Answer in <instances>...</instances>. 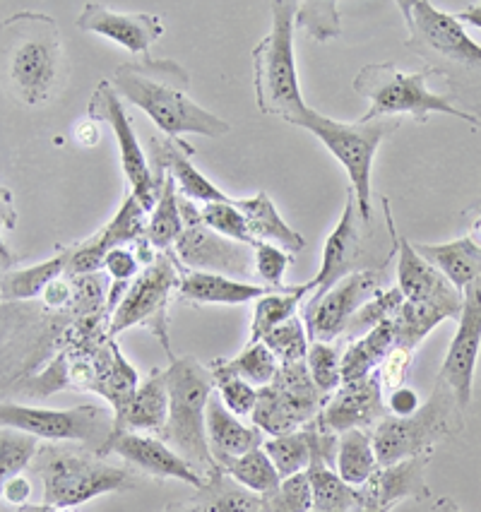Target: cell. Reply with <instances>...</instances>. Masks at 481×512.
<instances>
[{"instance_id": "54", "label": "cell", "mask_w": 481, "mask_h": 512, "mask_svg": "<svg viewBox=\"0 0 481 512\" xmlns=\"http://www.w3.org/2000/svg\"><path fill=\"white\" fill-rule=\"evenodd\" d=\"M75 138H77V142H80L82 147H94V145H97V142H99V125H97V121H92V118H89V121H82L75 128Z\"/></svg>"}, {"instance_id": "29", "label": "cell", "mask_w": 481, "mask_h": 512, "mask_svg": "<svg viewBox=\"0 0 481 512\" xmlns=\"http://www.w3.org/2000/svg\"><path fill=\"white\" fill-rule=\"evenodd\" d=\"M234 205L246 217L248 229H251L258 243H272V246L284 248L292 255L306 248V238L279 217L275 202L267 193H258L253 198H239L234 200Z\"/></svg>"}, {"instance_id": "42", "label": "cell", "mask_w": 481, "mask_h": 512, "mask_svg": "<svg viewBox=\"0 0 481 512\" xmlns=\"http://www.w3.org/2000/svg\"><path fill=\"white\" fill-rule=\"evenodd\" d=\"M39 438L20 428L3 426L0 431V474L3 481L20 476L39 457Z\"/></svg>"}, {"instance_id": "15", "label": "cell", "mask_w": 481, "mask_h": 512, "mask_svg": "<svg viewBox=\"0 0 481 512\" xmlns=\"http://www.w3.org/2000/svg\"><path fill=\"white\" fill-rule=\"evenodd\" d=\"M87 113L92 121L106 123L114 130L118 152H121L123 174H126L130 181V193H133L135 198L140 200V205L152 214L159 200V190L157 183H154L152 166L147 162L145 150L140 147L138 138H135V130L133 123H130V116L126 113V106H123V101L118 97L116 87L111 85V82H99L87 104Z\"/></svg>"}, {"instance_id": "9", "label": "cell", "mask_w": 481, "mask_h": 512, "mask_svg": "<svg viewBox=\"0 0 481 512\" xmlns=\"http://www.w3.org/2000/svg\"><path fill=\"white\" fill-rule=\"evenodd\" d=\"M37 469L44 481V503L61 510L77 508L104 493L128 491L138 486L133 469L104 462V457L89 450L61 448L56 443L41 448Z\"/></svg>"}, {"instance_id": "56", "label": "cell", "mask_w": 481, "mask_h": 512, "mask_svg": "<svg viewBox=\"0 0 481 512\" xmlns=\"http://www.w3.org/2000/svg\"><path fill=\"white\" fill-rule=\"evenodd\" d=\"M431 512H462V510H460V505H457L453 498L443 496V498H438L436 503H433V510Z\"/></svg>"}, {"instance_id": "18", "label": "cell", "mask_w": 481, "mask_h": 512, "mask_svg": "<svg viewBox=\"0 0 481 512\" xmlns=\"http://www.w3.org/2000/svg\"><path fill=\"white\" fill-rule=\"evenodd\" d=\"M147 222H150V212L140 205V200L133 193L126 195V200L118 207L109 224L102 226L94 236L85 238V241L68 246V277L94 275V272L104 270V258L109 255V250L133 246L140 238H145Z\"/></svg>"}, {"instance_id": "50", "label": "cell", "mask_w": 481, "mask_h": 512, "mask_svg": "<svg viewBox=\"0 0 481 512\" xmlns=\"http://www.w3.org/2000/svg\"><path fill=\"white\" fill-rule=\"evenodd\" d=\"M412 356H414L412 349L395 344L393 351H390V354L385 356V361L380 363L378 375H380V383H383L385 397H388L393 390L405 385L409 366H412Z\"/></svg>"}, {"instance_id": "52", "label": "cell", "mask_w": 481, "mask_h": 512, "mask_svg": "<svg viewBox=\"0 0 481 512\" xmlns=\"http://www.w3.org/2000/svg\"><path fill=\"white\" fill-rule=\"evenodd\" d=\"M29 496H32V481L25 474L3 481V500L13 505V508H25Z\"/></svg>"}, {"instance_id": "59", "label": "cell", "mask_w": 481, "mask_h": 512, "mask_svg": "<svg viewBox=\"0 0 481 512\" xmlns=\"http://www.w3.org/2000/svg\"><path fill=\"white\" fill-rule=\"evenodd\" d=\"M56 512H77V510H75V508H68V510H61V508H58Z\"/></svg>"}, {"instance_id": "38", "label": "cell", "mask_w": 481, "mask_h": 512, "mask_svg": "<svg viewBox=\"0 0 481 512\" xmlns=\"http://www.w3.org/2000/svg\"><path fill=\"white\" fill-rule=\"evenodd\" d=\"M210 363L219 368V371L239 375V378L255 385L258 390L272 385V380L277 378L279 366H282V363L277 361V356L267 349L265 342L246 344V349H243L239 356H234V359H215Z\"/></svg>"}, {"instance_id": "32", "label": "cell", "mask_w": 481, "mask_h": 512, "mask_svg": "<svg viewBox=\"0 0 481 512\" xmlns=\"http://www.w3.org/2000/svg\"><path fill=\"white\" fill-rule=\"evenodd\" d=\"M154 183H157L159 200L150 214V222H147L145 238L159 253H171L183 229H186V219H183L181 212V195H178L174 178L169 174L154 176Z\"/></svg>"}, {"instance_id": "14", "label": "cell", "mask_w": 481, "mask_h": 512, "mask_svg": "<svg viewBox=\"0 0 481 512\" xmlns=\"http://www.w3.org/2000/svg\"><path fill=\"white\" fill-rule=\"evenodd\" d=\"M181 212L186 219V229L171 253L186 270L193 272H215L243 282H251L255 275V248L246 243L231 241L219 236L210 226H205L200 217V205L186 200L181 195Z\"/></svg>"}, {"instance_id": "5", "label": "cell", "mask_w": 481, "mask_h": 512, "mask_svg": "<svg viewBox=\"0 0 481 512\" xmlns=\"http://www.w3.org/2000/svg\"><path fill=\"white\" fill-rule=\"evenodd\" d=\"M164 371L169 419L157 436L205 479L219 467L207 443V404L215 395L217 380L210 366H203L195 356H178Z\"/></svg>"}, {"instance_id": "23", "label": "cell", "mask_w": 481, "mask_h": 512, "mask_svg": "<svg viewBox=\"0 0 481 512\" xmlns=\"http://www.w3.org/2000/svg\"><path fill=\"white\" fill-rule=\"evenodd\" d=\"M152 147V174H169L174 178L178 195L195 202V205L205 207L212 202H224L231 200L229 195H224L210 178H205L195 169L190 157H193V145H188L186 140H174V138H154L150 140Z\"/></svg>"}, {"instance_id": "21", "label": "cell", "mask_w": 481, "mask_h": 512, "mask_svg": "<svg viewBox=\"0 0 481 512\" xmlns=\"http://www.w3.org/2000/svg\"><path fill=\"white\" fill-rule=\"evenodd\" d=\"M82 32L116 41L133 56H150L154 41L164 34V20L154 13H118L104 3H87L77 17Z\"/></svg>"}, {"instance_id": "20", "label": "cell", "mask_w": 481, "mask_h": 512, "mask_svg": "<svg viewBox=\"0 0 481 512\" xmlns=\"http://www.w3.org/2000/svg\"><path fill=\"white\" fill-rule=\"evenodd\" d=\"M111 452L152 479H178L193 486L195 491L205 484L203 476L154 433H114L104 455H111Z\"/></svg>"}, {"instance_id": "31", "label": "cell", "mask_w": 481, "mask_h": 512, "mask_svg": "<svg viewBox=\"0 0 481 512\" xmlns=\"http://www.w3.org/2000/svg\"><path fill=\"white\" fill-rule=\"evenodd\" d=\"M70 250L58 248V253L44 263L25 267V270H5L3 282H0V296L5 303H20L44 296V291L58 279L68 277Z\"/></svg>"}, {"instance_id": "11", "label": "cell", "mask_w": 481, "mask_h": 512, "mask_svg": "<svg viewBox=\"0 0 481 512\" xmlns=\"http://www.w3.org/2000/svg\"><path fill=\"white\" fill-rule=\"evenodd\" d=\"M0 424L32 433L49 443H77L104 457L106 445L116 433L114 409L97 404H80L73 409H44L27 404H0Z\"/></svg>"}, {"instance_id": "8", "label": "cell", "mask_w": 481, "mask_h": 512, "mask_svg": "<svg viewBox=\"0 0 481 512\" xmlns=\"http://www.w3.org/2000/svg\"><path fill=\"white\" fill-rule=\"evenodd\" d=\"M431 77V70L421 68L419 73H402L393 63H368L354 77L356 94L371 101L364 121H376V118H405L412 116L417 123H426L433 113H445L455 116L460 121L479 128L481 121L472 113H465L443 94L431 92L426 87V80Z\"/></svg>"}, {"instance_id": "16", "label": "cell", "mask_w": 481, "mask_h": 512, "mask_svg": "<svg viewBox=\"0 0 481 512\" xmlns=\"http://www.w3.org/2000/svg\"><path fill=\"white\" fill-rule=\"evenodd\" d=\"M385 289V270L356 272L335 284L318 303L304 308V323L311 342H330L344 337L349 323L368 299Z\"/></svg>"}, {"instance_id": "3", "label": "cell", "mask_w": 481, "mask_h": 512, "mask_svg": "<svg viewBox=\"0 0 481 512\" xmlns=\"http://www.w3.org/2000/svg\"><path fill=\"white\" fill-rule=\"evenodd\" d=\"M3 75L25 106H44L56 97L65 77V53L51 15L22 10L3 22Z\"/></svg>"}, {"instance_id": "13", "label": "cell", "mask_w": 481, "mask_h": 512, "mask_svg": "<svg viewBox=\"0 0 481 512\" xmlns=\"http://www.w3.org/2000/svg\"><path fill=\"white\" fill-rule=\"evenodd\" d=\"M328 397L313 383L306 361L282 363L272 385L258 390L253 426L272 438L294 433L318 419Z\"/></svg>"}, {"instance_id": "25", "label": "cell", "mask_w": 481, "mask_h": 512, "mask_svg": "<svg viewBox=\"0 0 481 512\" xmlns=\"http://www.w3.org/2000/svg\"><path fill=\"white\" fill-rule=\"evenodd\" d=\"M207 443H210L215 462L222 467L229 460L260 448L265 443V433L243 424L239 416L227 409L219 392H215L207 404Z\"/></svg>"}, {"instance_id": "34", "label": "cell", "mask_w": 481, "mask_h": 512, "mask_svg": "<svg viewBox=\"0 0 481 512\" xmlns=\"http://www.w3.org/2000/svg\"><path fill=\"white\" fill-rule=\"evenodd\" d=\"M193 498L210 512H267L263 496L231 479L222 467L205 476V484Z\"/></svg>"}, {"instance_id": "1", "label": "cell", "mask_w": 481, "mask_h": 512, "mask_svg": "<svg viewBox=\"0 0 481 512\" xmlns=\"http://www.w3.org/2000/svg\"><path fill=\"white\" fill-rule=\"evenodd\" d=\"M397 8L407 22V49L426 63L431 77H441L457 109L481 121V46L455 15L426 0H402Z\"/></svg>"}, {"instance_id": "53", "label": "cell", "mask_w": 481, "mask_h": 512, "mask_svg": "<svg viewBox=\"0 0 481 512\" xmlns=\"http://www.w3.org/2000/svg\"><path fill=\"white\" fill-rule=\"evenodd\" d=\"M465 238L481 250V205L465 212Z\"/></svg>"}, {"instance_id": "51", "label": "cell", "mask_w": 481, "mask_h": 512, "mask_svg": "<svg viewBox=\"0 0 481 512\" xmlns=\"http://www.w3.org/2000/svg\"><path fill=\"white\" fill-rule=\"evenodd\" d=\"M385 402H388V409L393 416H409L421 407L417 390L405 388V385L390 392V395L385 397Z\"/></svg>"}, {"instance_id": "7", "label": "cell", "mask_w": 481, "mask_h": 512, "mask_svg": "<svg viewBox=\"0 0 481 512\" xmlns=\"http://www.w3.org/2000/svg\"><path fill=\"white\" fill-rule=\"evenodd\" d=\"M465 428V409L455 392L441 378L433 385L431 397L414 414L385 416L373 428V445L380 467L409 460V457L431 455L443 440L460 436Z\"/></svg>"}, {"instance_id": "47", "label": "cell", "mask_w": 481, "mask_h": 512, "mask_svg": "<svg viewBox=\"0 0 481 512\" xmlns=\"http://www.w3.org/2000/svg\"><path fill=\"white\" fill-rule=\"evenodd\" d=\"M306 366L323 395H332L342 385V356L330 342H311Z\"/></svg>"}, {"instance_id": "19", "label": "cell", "mask_w": 481, "mask_h": 512, "mask_svg": "<svg viewBox=\"0 0 481 512\" xmlns=\"http://www.w3.org/2000/svg\"><path fill=\"white\" fill-rule=\"evenodd\" d=\"M385 416H390V409L388 402H385L383 383H380V375L373 373L366 380L342 383L340 388L332 392L323 412H320V424L340 436V433L352 431V428L373 431Z\"/></svg>"}, {"instance_id": "12", "label": "cell", "mask_w": 481, "mask_h": 512, "mask_svg": "<svg viewBox=\"0 0 481 512\" xmlns=\"http://www.w3.org/2000/svg\"><path fill=\"white\" fill-rule=\"evenodd\" d=\"M178 282H181V265H178L176 255L159 253L140 272V277L130 284L123 301L118 303L114 315H111L109 335L116 339V335L130 330V327H145L162 344L166 356H169V363L176 361L178 356L171 349L169 339V306L171 296L178 289Z\"/></svg>"}, {"instance_id": "48", "label": "cell", "mask_w": 481, "mask_h": 512, "mask_svg": "<svg viewBox=\"0 0 481 512\" xmlns=\"http://www.w3.org/2000/svg\"><path fill=\"white\" fill-rule=\"evenodd\" d=\"M207 366H210L212 375H215L217 392L222 397V402L227 404V409H231L236 416H253L255 404H258V388L246 383L239 375L219 371L212 363H207Z\"/></svg>"}, {"instance_id": "41", "label": "cell", "mask_w": 481, "mask_h": 512, "mask_svg": "<svg viewBox=\"0 0 481 512\" xmlns=\"http://www.w3.org/2000/svg\"><path fill=\"white\" fill-rule=\"evenodd\" d=\"M140 388V373L135 371V366L130 363L123 351L118 349L114 339V361H111L109 371L104 375V383L99 395L109 402V409H114V414H123V409L128 407V402L133 400L135 392Z\"/></svg>"}, {"instance_id": "10", "label": "cell", "mask_w": 481, "mask_h": 512, "mask_svg": "<svg viewBox=\"0 0 481 512\" xmlns=\"http://www.w3.org/2000/svg\"><path fill=\"white\" fill-rule=\"evenodd\" d=\"M301 128L313 133L323 142L325 150L344 166L349 176V186L356 193V205H359L361 217L366 222H373V202H371V174L373 159L380 142L402 128V118H376V121H359L344 123L335 118L323 116V113L311 111Z\"/></svg>"}, {"instance_id": "43", "label": "cell", "mask_w": 481, "mask_h": 512, "mask_svg": "<svg viewBox=\"0 0 481 512\" xmlns=\"http://www.w3.org/2000/svg\"><path fill=\"white\" fill-rule=\"evenodd\" d=\"M200 217H203L205 226H210L212 231H217L219 236H227L231 241L246 243V246H258L251 229H248L246 217L239 212V207L234 205V198L224 202H212V205L200 207Z\"/></svg>"}, {"instance_id": "22", "label": "cell", "mask_w": 481, "mask_h": 512, "mask_svg": "<svg viewBox=\"0 0 481 512\" xmlns=\"http://www.w3.org/2000/svg\"><path fill=\"white\" fill-rule=\"evenodd\" d=\"M431 455L409 457V460L378 467V472L356 486L359 491V510H385L390 512L402 500H429L431 488L426 484V467Z\"/></svg>"}, {"instance_id": "60", "label": "cell", "mask_w": 481, "mask_h": 512, "mask_svg": "<svg viewBox=\"0 0 481 512\" xmlns=\"http://www.w3.org/2000/svg\"><path fill=\"white\" fill-rule=\"evenodd\" d=\"M313 512H320V510H313Z\"/></svg>"}, {"instance_id": "6", "label": "cell", "mask_w": 481, "mask_h": 512, "mask_svg": "<svg viewBox=\"0 0 481 512\" xmlns=\"http://www.w3.org/2000/svg\"><path fill=\"white\" fill-rule=\"evenodd\" d=\"M383 200V212L388 217V231L378 234L373 222H366L361 217L359 205H356L354 188H347V200H344V212L337 222L332 234L328 236L323 246V260H320V270L313 279H308L311 296H308L306 306H313L323 299L328 291L340 284L342 279L356 272L366 270H385V265L395 258V255L380 253V246L385 248H400V236L395 231L393 210H390L388 198Z\"/></svg>"}, {"instance_id": "17", "label": "cell", "mask_w": 481, "mask_h": 512, "mask_svg": "<svg viewBox=\"0 0 481 512\" xmlns=\"http://www.w3.org/2000/svg\"><path fill=\"white\" fill-rule=\"evenodd\" d=\"M481 351V277L465 289V303L457 318V332L450 342L448 354L438 371V378L448 383L460 400V407L469 409L472 404L474 373H477V361Z\"/></svg>"}, {"instance_id": "26", "label": "cell", "mask_w": 481, "mask_h": 512, "mask_svg": "<svg viewBox=\"0 0 481 512\" xmlns=\"http://www.w3.org/2000/svg\"><path fill=\"white\" fill-rule=\"evenodd\" d=\"M169 419V388H166V371L152 368L150 375L140 383L138 392L123 414L116 416V433H154L162 431Z\"/></svg>"}, {"instance_id": "49", "label": "cell", "mask_w": 481, "mask_h": 512, "mask_svg": "<svg viewBox=\"0 0 481 512\" xmlns=\"http://www.w3.org/2000/svg\"><path fill=\"white\" fill-rule=\"evenodd\" d=\"M289 265H292V253H287L284 248L272 246V243H258L255 246V277L270 291L289 289L284 284Z\"/></svg>"}, {"instance_id": "36", "label": "cell", "mask_w": 481, "mask_h": 512, "mask_svg": "<svg viewBox=\"0 0 481 512\" xmlns=\"http://www.w3.org/2000/svg\"><path fill=\"white\" fill-rule=\"evenodd\" d=\"M308 296H311V287H308L306 282L301 284V287L299 284H296V287H289L287 291H270V294H265L263 299L255 301L251 339H248V344L263 342L275 327L296 318L299 303L308 301Z\"/></svg>"}, {"instance_id": "35", "label": "cell", "mask_w": 481, "mask_h": 512, "mask_svg": "<svg viewBox=\"0 0 481 512\" xmlns=\"http://www.w3.org/2000/svg\"><path fill=\"white\" fill-rule=\"evenodd\" d=\"M337 474L347 484L361 486L378 472V455L373 445V433L368 428H352L337 438Z\"/></svg>"}, {"instance_id": "39", "label": "cell", "mask_w": 481, "mask_h": 512, "mask_svg": "<svg viewBox=\"0 0 481 512\" xmlns=\"http://www.w3.org/2000/svg\"><path fill=\"white\" fill-rule=\"evenodd\" d=\"M222 469L231 476V479L239 481L241 486L251 488L255 493H260V496L275 491V488L282 484V476H279L275 462L270 460V455H267L263 445L246 452V455L236 457V460L222 464Z\"/></svg>"}, {"instance_id": "40", "label": "cell", "mask_w": 481, "mask_h": 512, "mask_svg": "<svg viewBox=\"0 0 481 512\" xmlns=\"http://www.w3.org/2000/svg\"><path fill=\"white\" fill-rule=\"evenodd\" d=\"M402 306H405V296H402V291L397 287H385L359 308V313L354 315V320L349 323L344 337H347L349 342L364 337L366 332L373 330V327L395 320L397 313L402 311Z\"/></svg>"}, {"instance_id": "44", "label": "cell", "mask_w": 481, "mask_h": 512, "mask_svg": "<svg viewBox=\"0 0 481 512\" xmlns=\"http://www.w3.org/2000/svg\"><path fill=\"white\" fill-rule=\"evenodd\" d=\"M263 342L267 344V349L277 356L279 363L306 361L308 349H311V337H308L306 323L299 320V315L287 320L284 325L275 327Z\"/></svg>"}, {"instance_id": "28", "label": "cell", "mask_w": 481, "mask_h": 512, "mask_svg": "<svg viewBox=\"0 0 481 512\" xmlns=\"http://www.w3.org/2000/svg\"><path fill=\"white\" fill-rule=\"evenodd\" d=\"M397 289L409 303H429L460 291L453 287V282H448L443 272L426 263L407 238H400V250H397Z\"/></svg>"}, {"instance_id": "2", "label": "cell", "mask_w": 481, "mask_h": 512, "mask_svg": "<svg viewBox=\"0 0 481 512\" xmlns=\"http://www.w3.org/2000/svg\"><path fill=\"white\" fill-rule=\"evenodd\" d=\"M118 97L138 106L152 118L164 138L181 140L183 135H205L219 140L231 125L190 99V77L183 65L171 58H138L118 65L111 77Z\"/></svg>"}, {"instance_id": "27", "label": "cell", "mask_w": 481, "mask_h": 512, "mask_svg": "<svg viewBox=\"0 0 481 512\" xmlns=\"http://www.w3.org/2000/svg\"><path fill=\"white\" fill-rule=\"evenodd\" d=\"M462 303H465V294L462 291H453V294L441 296V299L429 303L405 301L402 311L393 320L397 344L417 351L419 344L429 337V332L436 330L443 320L460 318Z\"/></svg>"}, {"instance_id": "30", "label": "cell", "mask_w": 481, "mask_h": 512, "mask_svg": "<svg viewBox=\"0 0 481 512\" xmlns=\"http://www.w3.org/2000/svg\"><path fill=\"white\" fill-rule=\"evenodd\" d=\"M414 250L443 272L448 282H453L465 294L469 284H474L481 277V250L474 246L469 238H457L450 243H412Z\"/></svg>"}, {"instance_id": "37", "label": "cell", "mask_w": 481, "mask_h": 512, "mask_svg": "<svg viewBox=\"0 0 481 512\" xmlns=\"http://www.w3.org/2000/svg\"><path fill=\"white\" fill-rule=\"evenodd\" d=\"M263 448L270 460L275 462L277 472L282 479H289V476L308 472L313 460V431L311 424L299 428L294 433H284V436L267 438Z\"/></svg>"}, {"instance_id": "55", "label": "cell", "mask_w": 481, "mask_h": 512, "mask_svg": "<svg viewBox=\"0 0 481 512\" xmlns=\"http://www.w3.org/2000/svg\"><path fill=\"white\" fill-rule=\"evenodd\" d=\"M164 512H210L203 503H198L195 498L190 500H176V503H169Z\"/></svg>"}, {"instance_id": "45", "label": "cell", "mask_w": 481, "mask_h": 512, "mask_svg": "<svg viewBox=\"0 0 481 512\" xmlns=\"http://www.w3.org/2000/svg\"><path fill=\"white\" fill-rule=\"evenodd\" d=\"M267 512H313V488L308 472L282 479L275 491L265 493Z\"/></svg>"}, {"instance_id": "58", "label": "cell", "mask_w": 481, "mask_h": 512, "mask_svg": "<svg viewBox=\"0 0 481 512\" xmlns=\"http://www.w3.org/2000/svg\"><path fill=\"white\" fill-rule=\"evenodd\" d=\"M356 512H385V510H368V508H361V510H356Z\"/></svg>"}, {"instance_id": "33", "label": "cell", "mask_w": 481, "mask_h": 512, "mask_svg": "<svg viewBox=\"0 0 481 512\" xmlns=\"http://www.w3.org/2000/svg\"><path fill=\"white\" fill-rule=\"evenodd\" d=\"M395 344L397 337L393 320L373 327L364 337L349 342L347 351L342 354V383H356V380H366L373 373H378L380 363L393 351Z\"/></svg>"}, {"instance_id": "57", "label": "cell", "mask_w": 481, "mask_h": 512, "mask_svg": "<svg viewBox=\"0 0 481 512\" xmlns=\"http://www.w3.org/2000/svg\"><path fill=\"white\" fill-rule=\"evenodd\" d=\"M3 512H25V508H10V510H8V508H5Z\"/></svg>"}, {"instance_id": "24", "label": "cell", "mask_w": 481, "mask_h": 512, "mask_svg": "<svg viewBox=\"0 0 481 512\" xmlns=\"http://www.w3.org/2000/svg\"><path fill=\"white\" fill-rule=\"evenodd\" d=\"M181 265V263H178ZM270 289L255 282L215 275V272H193L181 265V282H178V299L193 303V306H243L263 299Z\"/></svg>"}, {"instance_id": "46", "label": "cell", "mask_w": 481, "mask_h": 512, "mask_svg": "<svg viewBox=\"0 0 481 512\" xmlns=\"http://www.w3.org/2000/svg\"><path fill=\"white\" fill-rule=\"evenodd\" d=\"M296 29H304L308 37L316 41H330L340 37V8L332 0H323V3H299Z\"/></svg>"}, {"instance_id": "4", "label": "cell", "mask_w": 481, "mask_h": 512, "mask_svg": "<svg viewBox=\"0 0 481 512\" xmlns=\"http://www.w3.org/2000/svg\"><path fill=\"white\" fill-rule=\"evenodd\" d=\"M272 27L265 39L253 49V89L260 113L282 118L301 128L313 109L301 97L299 70H296L294 34H296V0H275Z\"/></svg>"}]
</instances>
